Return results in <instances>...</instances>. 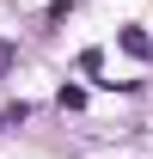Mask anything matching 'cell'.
I'll return each mask as SVG.
<instances>
[{
    "instance_id": "7a4b0ae2",
    "label": "cell",
    "mask_w": 153,
    "mask_h": 159,
    "mask_svg": "<svg viewBox=\"0 0 153 159\" xmlns=\"http://www.w3.org/2000/svg\"><path fill=\"white\" fill-rule=\"evenodd\" d=\"M31 116V110H25V104H6V110H0V135H6V129H12V122H25Z\"/></svg>"
},
{
    "instance_id": "3957f363",
    "label": "cell",
    "mask_w": 153,
    "mask_h": 159,
    "mask_svg": "<svg viewBox=\"0 0 153 159\" xmlns=\"http://www.w3.org/2000/svg\"><path fill=\"white\" fill-rule=\"evenodd\" d=\"M6 61H12V43H0V74H6Z\"/></svg>"
},
{
    "instance_id": "6da1fadb",
    "label": "cell",
    "mask_w": 153,
    "mask_h": 159,
    "mask_svg": "<svg viewBox=\"0 0 153 159\" xmlns=\"http://www.w3.org/2000/svg\"><path fill=\"white\" fill-rule=\"evenodd\" d=\"M116 43H123L135 61H153V37H147V25H123V31H116Z\"/></svg>"
}]
</instances>
